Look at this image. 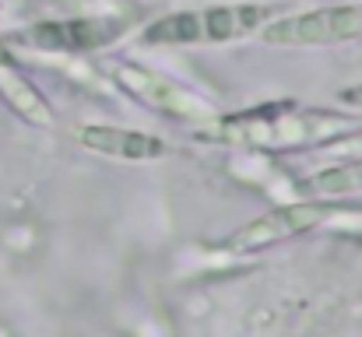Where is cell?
I'll return each instance as SVG.
<instances>
[{
	"label": "cell",
	"instance_id": "4",
	"mask_svg": "<svg viewBox=\"0 0 362 337\" xmlns=\"http://www.w3.org/2000/svg\"><path fill=\"white\" fill-rule=\"evenodd\" d=\"M260 35L274 46H334L362 35V7H320L278 21L271 18Z\"/></svg>",
	"mask_w": 362,
	"mask_h": 337
},
{
	"label": "cell",
	"instance_id": "9",
	"mask_svg": "<svg viewBox=\"0 0 362 337\" xmlns=\"http://www.w3.org/2000/svg\"><path fill=\"white\" fill-rule=\"evenodd\" d=\"M310 197H345V194H362V158L341 162L334 169H320L303 183Z\"/></svg>",
	"mask_w": 362,
	"mask_h": 337
},
{
	"label": "cell",
	"instance_id": "8",
	"mask_svg": "<svg viewBox=\"0 0 362 337\" xmlns=\"http://www.w3.org/2000/svg\"><path fill=\"white\" fill-rule=\"evenodd\" d=\"M0 99L11 106V112H18L25 123H32V126H53L49 102L39 95V88L4 53H0Z\"/></svg>",
	"mask_w": 362,
	"mask_h": 337
},
{
	"label": "cell",
	"instance_id": "3",
	"mask_svg": "<svg viewBox=\"0 0 362 337\" xmlns=\"http://www.w3.org/2000/svg\"><path fill=\"white\" fill-rule=\"evenodd\" d=\"M349 126V119H331L320 112H253L236 116L226 126H218L229 141H250V144H299V141H320L334 130Z\"/></svg>",
	"mask_w": 362,
	"mask_h": 337
},
{
	"label": "cell",
	"instance_id": "7",
	"mask_svg": "<svg viewBox=\"0 0 362 337\" xmlns=\"http://www.w3.org/2000/svg\"><path fill=\"white\" fill-rule=\"evenodd\" d=\"M120 28L113 21H49V25H35L25 39L46 49H95L103 42H110Z\"/></svg>",
	"mask_w": 362,
	"mask_h": 337
},
{
	"label": "cell",
	"instance_id": "6",
	"mask_svg": "<svg viewBox=\"0 0 362 337\" xmlns=\"http://www.w3.org/2000/svg\"><path fill=\"white\" fill-rule=\"evenodd\" d=\"M78 141L88 151L110 155V158H123V162H151L165 155V144L155 134H141V130H127V126H81Z\"/></svg>",
	"mask_w": 362,
	"mask_h": 337
},
{
	"label": "cell",
	"instance_id": "1",
	"mask_svg": "<svg viewBox=\"0 0 362 337\" xmlns=\"http://www.w3.org/2000/svg\"><path fill=\"white\" fill-rule=\"evenodd\" d=\"M274 18L264 4H222V7H201V11H180L169 18H158L144 39L148 42H226L243 39L257 28H264Z\"/></svg>",
	"mask_w": 362,
	"mask_h": 337
},
{
	"label": "cell",
	"instance_id": "2",
	"mask_svg": "<svg viewBox=\"0 0 362 337\" xmlns=\"http://www.w3.org/2000/svg\"><path fill=\"white\" fill-rule=\"evenodd\" d=\"M341 204H331V201H296V204H285V208H274L260 218H253L250 225L236 228L229 239H226V249L229 253H253V249H264V246H274V242H285L292 235H306L313 228H331L338 218Z\"/></svg>",
	"mask_w": 362,
	"mask_h": 337
},
{
	"label": "cell",
	"instance_id": "5",
	"mask_svg": "<svg viewBox=\"0 0 362 337\" xmlns=\"http://www.w3.org/2000/svg\"><path fill=\"white\" fill-rule=\"evenodd\" d=\"M117 78L137 99H144L148 106L169 112V116H180V119H190V123H215L218 119V106H211L208 99H201L197 92H190L183 85H173L169 78H162V74H155L141 64H120Z\"/></svg>",
	"mask_w": 362,
	"mask_h": 337
},
{
	"label": "cell",
	"instance_id": "10",
	"mask_svg": "<svg viewBox=\"0 0 362 337\" xmlns=\"http://www.w3.org/2000/svg\"><path fill=\"white\" fill-rule=\"evenodd\" d=\"M341 99H345L349 106H359V110H362V85H356V88H345V92H341Z\"/></svg>",
	"mask_w": 362,
	"mask_h": 337
}]
</instances>
